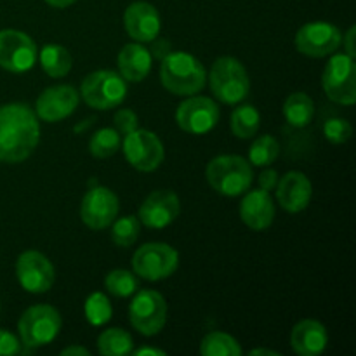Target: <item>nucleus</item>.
I'll return each mask as SVG.
<instances>
[{
  "mask_svg": "<svg viewBox=\"0 0 356 356\" xmlns=\"http://www.w3.org/2000/svg\"><path fill=\"white\" fill-rule=\"evenodd\" d=\"M209 184L225 197H238L250 188L252 167L243 156L219 155L209 162L205 170Z\"/></svg>",
  "mask_w": 356,
  "mask_h": 356,
  "instance_id": "nucleus-3",
  "label": "nucleus"
},
{
  "mask_svg": "<svg viewBox=\"0 0 356 356\" xmlns=\"http://www.w3.org/2000/svg\"><path fill=\"white\" fill-rule=\"evenodd\" d=\"M118 70L124 80L141 82L152 70V54L139 44H127L118 54Z\"/></svg>",
  "mask_w": 356,
  "mask_h": 356,
  "instance_id": "nucleus-22",
  "label": "nucleus"
},
{
  "mask_svg": "<svg viewBox=\"0 0 356 356\" xmlns=\"http://www.w3.org/2000/svg\"><path fill=\"white\" fill-rule=\"evenodd\" d=\"M141 232V222L134 216H124L118 219L111 229V240L118 247H131L138 240Z\"/></svg>",
  "mask_w": 356,
  "mask_h": 356,
  "instance_id": "nucleus-31",
  "label": "nucleus"
},
{
  "mask_svg": "<svg viewBox=\"0 0 356 356\" xmlns=\"http://www.w3.org/2000/svg\"><path fill=\"white\" fill-rule=\"evenodd\" d=\"M51 7H56V9H65V7H70L72 3H75L76 0H45Z\"/></svg>",
  "mask_w": 356,
  "mask_h": 356,
  "instance_id": "nucleus-40",
  "label": "nucleus"
},
{
  "mask_svg": "<svg viewBox=\"0 0 356 356\" xmlns=\"http://www.w3.org/2000/svg\"><path fill=\"white\" fill-rule=\"evenodd\" d=\"M136 356H165L167 353L163 350H155V348H139V350L134 351Z\"/></svg>",
  "mask_w": 356,
  "mask_h": 356,
  "instance_id": "nucleus-38",
  "label": "nucleus"
},
{
  "mask_svg": "<svg viewBox=\"0 0 356 356\" xmlns=\"http://www.w3.org/2000/svg\"><path fill=\"white\" fill-rule=\"evenodd\" d=\"M120 148V134L117 129H99L89 141V152L96 159H108Z\"/></svg>",
  "mask_w": 356,
  "mask_h": 356,
  "instance_id": "nucleus-29",
  "label": "nucleus"
},
{
  "mask_svg": "<svg viewBox=\"0 0 356 356\" xmlns=\"http://www.w3.org/2000/svg\"><path fill=\"white\" fill-rule=\"evenodd\" d=\"M240 219L254 232H263L270 228L275 219V205L270 191H249L240 204Z\"/></svg>",
  "mask_w": 356,
  "mask_h": 356,
  "instance_id": "nucleus-20",
  "label": "nucleus"
},
{
  "mask_svg": "<svg viewBox=\"0 0 356 356\" xmlns=\"http://www.w3.org/2000/svg\"><path fill=\"white\" fill-rule=\"evenodd\" d=\"M131 334L122 329H108L97 339V350L104 356H125L132 353Z\"/></svg>",
  "mask_w": 356,
  "mask_h": 356,
  "instance_id": "nucleus-26",
  "label": "nucleus"
},
{
  "mask_svg": "<svg viewBox=\"0 0 356 356\" xmlns=\"http://www.w3.org/2000/svg\"><path fill=\"white\" fill-rule=\"evenodd\" d=\"M132 327L143 336H155L163 329L167 320V302L156 291L138 292L129 306Z\"/></svg>",
  "mask_w": 356,
  "mask_h": 356,
  "instance_id": "nucleus-9",
  "label": "nucleus"
},
{
  "mask_svg": "<svg viewBox=\"0 0 356 356\" xmlns=\"http://www.w3.org/2000/svg\"><path fill=\"white\" fill-rule=\"evenodd\" d=\"M104 285H106V291L115 298H129L138 291L139 282L131 271L113 270L104 278Z\"/></svg>",
  "mask_w": 356,
  "mask_h": 356,
  "instance_id": "nucleus-30",
  "label": "nucleus"
},
{
  "mask_svg": "<svg viewBox=\"0 0 356 356\" xmlns=\"http://www.w3.org/2000/svg\"><path fill=\"white\" fill-rule=\"evenodd\" d=\"M115 129H117L118 134H129V132L136 131L138 129V115L132 110H118L115 113Z\"/></svg>",
  "mask_w": 356,
  "mask_h": 356,
  "instance_id": "nucleus-34",
  "label": "nucleus"
},
{
  "mask_svg": "<svg viewBox=\"0 0 356 356\" xmlns=\"http://www.w3.org/2000/svg\"><path fill=\"white\" fill-rule=\"evenodd\" d=\"M124 153L127 162L141 172L159 169L165 156V149L159 136L145 129H136L125 134Z\"/></svg>",
  "mask_w": 356,
  "mask_h": 356,
  "instance_id": "nucleus-10",
  "label": "nucleus"
},
{
  "mask_svg": "<svg viewBox=\"0 0 356 356\" xmlns=\"http://www.w3.org/2000/svg\"><path fill=\"white\" fill-rule=\"evenodd\" d=\"M200 355L204 356H240L238 341L226 332H211L202 339Z\"/></svg>",
  "mask_w": 356,
  "mask_h": 356,
  "instance_id": "nucleus-27",
  "label": "nucleus"
},
{
  "mask_svg": "<svg viewBox=\"0 0 356 356\" xmlns=\"http://www.w3.org/2000/svg\"><path fill=\"white\" fill-rule=\"evenodd\" d=\"M353 134V127L344 118H330L323 124V136L332 145H343Z\"/></svg>",
  "mask_w": 356,
  "mask_h": 356,
  "instance_id": "nucleus-33",
  "label": "nucleus"
},
{
  "mask_svg": "<svg viewBox=\"0 0 356 356\" xmlns=\"http://www.w3.org/2000/svg\"><path fill=\"white\" fill-rule=\"evenodd\" d=\"M232 132L240 139H249L256 136L261 127V115L252 104H240L233 110L229 120Z\"/></svg>",
  "mask_w": 356,
  "mask_h": 356,
  "instance_id": "nucleus-25",
  "label": "nucleus"
},
{
  "mask_svg": "<svg viewBox=\"0 0 356 356\" xmlns=\"http://www.w3.org/2000/svg\"><path fill=\"white\" fill-rule=\"evenodd\" d=\"M37 61V45L26 33L17 30L0 31V68L24 73Z\"/></svg>",
  "mask_w": 356,
  "mask_h": 356,
  "instance_id": "nucleus-12",
  "label": "nucleus"
},
{
  "mask_svg": "<svg viewBox=\"0 0 356 356\" xmlns=\"http://www.w3.org/2000/svg\"><path fill=\"white\" fill-rule=\"evenodd\" d=\"M176 122L184 132L195 136L207 134L219 122V108L211 97L193 96L179 104Z\"/></svg>",
  "mask_w": 356,
  "mask_h": 356,
  "instance_id": "nucleus-13",
  "label": "nucleus"
},
{
  "mask_svg": "<svg viewBox=\"0 0 356 356\" xmlns=\"http://www.w3.org/2000/svg\"><path fill=\"white\" fill-rule=\"evenodd\" d=\"M118 214V198L111 190L96 186L89 190L80 204V218L90 229H104Z\"/></svg>",
  "mask_w": 356,
  "mask_h": 356,
  "instance_id": "nucleus-15",
  "label": "nucleus"
},
{
  "mask_svg": "<svg viewBox=\"0 0 356 356\" xmlns=\"http://www.w3.org/2000/svg\"><path fill=\"white\" fill-rule=\"evenodd\" d=\"M343 44L339 28L325 21H313L301 26L296 33V47L309 58H325L334 54Z\"/></svg>",
  "mask_w": 356,
  "mask_h": 356,
  "instance_id": "nucleus-11",
  "label": "nucleus"
},
{
  "mask_svg": "<svg viewBox=\"0 0 356 356\" xmlns=\"http://www.w3.org/2000/svg\"><path fill=\"white\" fill-rule=\"evenodd\" d=\"M211 90L221 103L238 104L250 90L249 73L238 59L232 56L219 58L211 70Z\"/></svg>",
  "mask_w": 356,
  "mask_h": 356,
  "instance_id": "nucleus-4",
  "label": "nucleus"
},
{
  "mask_svg": "<svg viewBox=\"0 0 356 356\" xmlns=\"http://www.w3.org/2000/svg\"><path fill=\"white\" fill-rule=\"evenodd\" d=\"M205 68L195 56L169 52L160 65V82L176 96H193L205 86Z\"/></svg>",
  "mask_w": 356,
  "mask_h": 356,
  "instance_id": "nucleus-2",
  "label": "nucleus"
},
{
  "mask_svg": "<svg viewBox=\"0 0 356 356\" xmlns=\"http://www.w3.org/2000/svg\"><path fill=\"white\" fill-rule=\"evenodd\" d=\"M38 58H40V65L44 72L49 76H52V79H61V76L68 75L70 70H72V54L63 45H45L40 51V54H38Z\"/></svg>",
  "mask_w": 356,
  "mask_h": 356,
  "instance_id": "nucleus-24",
  "label": "nucleus"
},
{
  "mask_svg": "<svg viewBox=\"0 0 356 356\" xmlns=\"http://www.w3.org/2000/svg\"><path fill=\"white\" fill-rule=\"evenodd\" d=\"M63 356H70V355H83L87 356L89 355V351L86 350V348H80V346H70V348H65V350L61 351Z\"/></svg>",
  "mask_w": 356,
  "mask_h": 356,
  "instance_id": "nucleus-39",
  "label": "nucleus"
},
{
  "mask_svg": "<svg viewBox=\"0 0 356 356\" xmlns=\"http://www.w3.org/2000/svg\"><path fill=\"white\" fill-rule=\"evenodd\" d=\"M327 329L316 320H301L296 323L291 334V344L294 351L301 356H318L325 351Z\"/></svg>",
  "mask_w": 356,
  "mask_h": 356,
  "instance_id": "nucleus-21",
  "label": "nucleus"
},
{
  "mask_svg": "<svg viewBox=\"0 0 356 356\" xmlns=\"http://www.w3.org/2000/svg\"><path fill=\"white\" fill-rule=\"evenodd\" d=\"M284 117L292 127L302 129L312 124L315 117V103L305 92H294L285 99Z\"/></svg>",
  "mask_w": 356,
  "mask_h": 356,
  "instance_id": "nucleus-23",
  "label": "nucleus"
},
{
  "mask_svg": "<svg viewBox=\"0 0 356 356\" xmlns=\"http://www.w3.org/2000/svg\"><path fill=\"white\" fill-rule=\"evenodd\" d=\"M280 155V145L273 136H261L252 143L249 149V162L256 167H266L273 163Z\"/></svg>",
  "mask_w": 356,
  "mask_h": 356,
  "instance_id": "nucleus-28",
  "label": "nucleus"
},
{
  "mask_svg": "<svg viewBox=\"0 0 356 356\" xmlns=\"http://www.w3.org/2000/svg\"><path fill=\"white\" fill-rule=\"evenodd\" d=\"M250 355L256 356V355H268V356H280V353L278 351H273V350H252L250 351Z\"/></svg>",
  "mask_w": 356,
  "mask_h": 356,
  "instance_id": "nucleus-41",
  "label": "nucleus"
},
{
  "mask_svg": "<svg viewBox=\"0 0 356 356\" xmlns=\"http://www.w3.org/2000/svg\"><path fill=\"white\" fill-rule=\"evenodd\" d=\"M80 94L90 108L111 110L124 103L127 96V83L118 73L111 70H99L83 79Z\"/></svg>",
  "mask_w": 356,
  "mask_h": 356,
  "instance_id": "nucleus-6",
  "label": "nucleus"
},
{
  "mask_svg": "<svg viewBox=\"0 0 356 356\" xmlns=\"http://www.w3.org/2000/svg\"><path fill=\"white\" fill-rule=\"evenodd\" d=\"M181 212L179 197L170 190H156L145 198L139 207V222L152 229L172 225Z\"/></svg>",
  "mask_w": 356,
  "mask_h": 356,
  "instance_id": "nucleus-16",
  "label": "nucleus"
},
{
  "mask_svg": "<svg viewBox=\"0 0 356 356\" xmlns=\"http://www.w3.org/2000/svg\"><path fill=\"white\" fill-rule=\"evenodd\" d=\"M179 254L167 243L153 242L141 245L132 257V270L138 277L159 282L170 277L177 270Z\"/></svg>",
  "mask_w": 356,
  "mask_h": 356,
  "instance_id": "nucleus-8",
  "label": "nucleus"
},
{
  "mask_svg": "<svg viewBox=\"0 0 356 356\" xmlns=\"http://www.w3.org/2000/svg\"><path fill=\"white\" fill-rule=\"evenodd\" d=\"M278 184V174L277 170L266 169L259 174V188L264 191L275 190Z\"/></svg>",
  "mask_w": 356,
  "mask_h": 356,
  "instance_id": "nucleus-36",
  "label": "nucleus"
},
{
  "mask_svg": "<svg viewBox=\"0 0 356 356\" xmlns=\"http://www.w3.org/2000/svg\"><path fill=\"white\" fill-rule=\"evenodd\" d=\"M21 343L28 348L45 346L52 343L61 330V315L49 305L28 308L17 322Z\"/></svg>",
  "mask_w": 356,
  "mask_h": 356,
  "instance_id": "nucleus-5",
  "label": "nucleus"
},
{
  "mask_svg": "<svg viewBox=\"0 0 356 356\" xmlns=\"http://www.w3.org/2000/svg\"><path fill=\"white\" fill-rule=\"evenodd\" d=\"M353 42H355V28H350V31L346 33V37H343V44H344V47H346V54L351 56V58H355L356 56Z\"/></svg>",
  "mask_w": 356,
  "mask_h": 356,
  "instance_id": "nucleus-37",
  "label": "nucleus"
},
{
  "mask_svg": "<svg viewBox=\"0 0 356 356\" xmlns=\"http://www.w3.org/2000/svg\"><path fill=\"white\" fill-rule=\"evenodd\" d=\"M21 353V343L16 336L7 330H0V356H10Z\"/></svg>",
  "mask_w": 356,
  "mask_h": 356,
  "instance_id": "nucleus-35",
  "label": "nucleus"
},
{
  "mask_svg": "<svg viewBox=\"0 0 356 356\" xmlns=\"http://www.w3.org/2000/svg\"><path fill=\"white\" fill-rule=\"evenodd\" d=\"M86 315L92 325H103L104 322H108L111 316V305L106 296L101 292L90 296L86 302Z\"/></svg>",
  "mask_w": 356,
  "mask_h": 356,
  "instance_id": "nucleus-32",
  "label": "nucleus"
},
{
  "mask_svg": "<svg viewBox=\"0 0 356 356\" xmlns=\"http://www.w3.org/2000/svg\"><path fill=\"white\" fill-rule=\"evenodd\" d=\"M322 86L330 101L351 106L356 101V65L355 58L336 54L323 70Z\"/></svg>",
  "mask_w": 356,
  "mask_h": 356,
  "instance_id": "nucleus-7",
  "label": "nucleus"
},
{
  "mask_svg": "<svg viewBox=\"0 0 356 356\" xmlns=\"http://www.w3.org/2000/svg\"><path fill=\"white\" fill-rule=\"evenodd\" d=\"M16 275L21 287L31 294H44L54 284V266L37 250H26L17 257Z\"/></svg>",
  "mask_w": 356,
  "mask_h": 356,
  "instance_id": "nucleus-14",
  "label": "nucleus"
},
{
  "mask_svg": "<svg viewBox=\"0 0 356 356\" xmlns=\"http://www.w3.org/2000/svg\"><path fill=\"white\" fill-rule=\"evenodd\" d=\"M312 181L299 170H291L278 181L277 198L284 211L292 212V214L305 211L312 202Z\"/></svg>",
  "mask_w": 356,
  "mask_h": 356,
  "instance_id": "nucleus-19",
  "label": "nucleus"
},
{
  "mask_svg": "<svg viewBox=\"0 0 356 356\" xmlns=\"http://www.w3.org/2000/svg\"><path fill=\"white\" fill-rule=\"evenodd\" d=\"M40 139L37 113L24 103L0 106V162H24Z\"/></svg>",
  "mask_w": 356,
  "mask_h": 356,
  "instance_id": "nucleus-1",
  "label": "nucleus"
},
{
  "mask_svg": "<svg viewBox=\"0 0 356 356\" xmlns=\"http://www.w3.org/2000/svg\"><path fill=\"white\" fill-rule=\"evenodd\" d=\"M79 106V92L72 86H52L37 99V115L44 122H61Z\"/></svg>",
  "mask_w": 356,
  "mask_h": 356,
  "instance_id": "nucleus-17",
  "label": "nucleus"
},
{
  "mask_svg": "<svg viewBox=\"0 0 356 356\" xmlns=\"http://www.w3.org/2000/svg\"><path fill=\"white\" fill-rule=\"evenodd\" d=\"M125 30L138 42H152L159 37L162 21L155 6L148 2H134L125 9Z\"/></svg>",
  "mask_w": 356,
  "mask_h": 356,
  "instance_id": "nucleus-18",
  "label": "nucleus"
}]
</instances>
